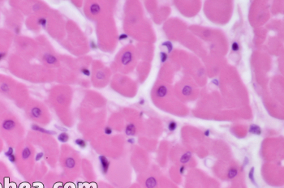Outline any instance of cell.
<instances>
[{"instance_id":"cell-34","label":"cell","mask_w":284,"mask_h":188,"mask_svg":"<svg viewBox=\"0 0 284 188\" xmlns=\"http://www.w3.org/2000/svg\"><path fill=\"white\" fill-rule=\"evenodd\" d=\"M144 103H145V100L141 99V101H140V104H141V105H144Z\"/></svg>"},{"instance_id":"cell-12","label":"cell","mask_w":284,"mask_h":188,"mask_svg":"<svg viewBox=\"0 0 284 188\" xmlns=\"http://www.w3.org/2000/svg\"><path fill=\"white\" fill-rule=\"evenodd\" d=\"M191 158H192V153H191L190 152H187L181 157L180 162L181 163H187V162L190 161Z\"/></svg>"},{"instance_id":"cell-24","label":"cell","mask_w":284,"mask_h":188,"mask_svg":"<svg viewBox=\"0 0 284 188\" xmlns=\"http://www.w3.org/2000/svg\"><path fill=\"white\" fill-rule=\"evenodd\" d=\"M231 48H232V50H233V51H238L239 50V44L236 42V41H235V42L232 43Z\"/></svg>"},{"instance_id":"cell-23","label":"cell","mask_w":284,"mask_h":188,"mask_svg":"<svg viewBox=\"0 0 284 188\" xmlns=\"http://www.w3.org/2000/svg\"><path fill=\"white\" fill-rule=\"evenodd\" d=\"M81 73L83 74V75H85V76H89L90 75V71L88 70V68H85V67H83V68H81Z\"/></svg>"},{"instance_id":"cell-20","label":"cell","mask_w":284,"mask_h":188,"mask_svg":"<svg viewBox=\"0 0 284 188\" xmlns=\"http://www.w3.org/2000/svg\"><path fill=\"white\" fill-rule=\"evenodd\" d=\"M176 128H177V123H176L175 122L171 121V122H169V124H168V129H169V131H174Z\"/></svg>"},{"instance_id":"cell-10","label":"cell","mask_w":284,"mask_h":188,"mask_svg":"<svg viewBox=\"0 0 284 188\" xmlns=\"http://www.w3.org/2000/svg\"><path fill=\"white\" fill-rule=\"evenodd\" d=\"M145 185L148 188H153L157 185V181H156V179L153 177H150L146 181Z\"/></svg>"},{"instance_id":"cell-32","label":"cell","mask_w":284,"mask_h":188,"mask_svg":"<svg viewBox=\"0 0 284 188\" xmlns=\"http://www.w3.org/2000/svg\"><path fill=\"white\" fill-rule=\"evenodd\" d=\"M248 159L247 158V157H245V159H244V165H243V167H244L246 165H248Z\"/></svg>"},{"instance_id":"cell-19","label":"cell","mask_w":284,"mask_h":188,"mask_svg":"<svg viewBox=\"0 0 284 188\" xmlns=\"http://www.w3.org/2000/svg\"><path fill=\"white\" fill-rule=\"evenodd\" d=\"M162 45L166 46V47L167 48L168 53H171L172 50H173V45H172V43L171 42V41H165V42L162 43Z\"/></svg>"},{"instance_id":"cell-13","label":"cell","mask_w":284,"mask_h":188,"mask_svg":"<svg viewBox=\"0 0 284 188\" xmlns=\"http://www.w3.org/2000/svg\"><path fill=\"white\" fill-rule=\"evenodd\" d=\"M44 59H45L46 62L49 64H53L56 62V59H55L53 55H51L50 54H46L45 56H44Z\"/></svg>"},{"instance_id":"cell-25","label":"cell","mask_w":284,"mask_h":188,"mask_svg":"<svg viewBox=\"0 0 284 188\" xmlns=\"http://www.w3.org/2000/svg\"><path fill=\"white\" fill-rule=\"evenodd\" d=\"M160 58H161L162 62H166L167 59V54L165 52H161V54H160Z\"/></svg>"},{"instance_id":"cell-35","label":"cell","mask_w":284,"mask_h":188,"mask_svg":"<svg viewBox=\"0 0 284 188\" xmlns=\"http://www.w3.org/2000/svg\"><path fill=\"white\" fill-rule=\"evenodd\" d=\"M213 83H215L216 85H218V81L217 80H213Z\"/></svg>"},{"instance_id":"cell-5","label":"cell","mask_w":284,"mask_h":188,"mask_svg":"<svg viewBox=\"0 0 284 188\" xmlns=\"http://www.w3.org/2000/svg\"><path fill=\"white\" fill-rule=\"evenodd\" d=\"M31 128H32V131L41 132V133H45V134H48V135H54V134H55V132L49 131V130H46L45 128H42V127L38 126L37 124H32L31 126Z\"/></svg>"},{"instance_id":"cell-4","label":"cell","mask_w":284,"mask_h":188,"mask_svg":"<svg viewBox=\"0 0 284 188\" xmlns=\"http://www.w3.org/2000/svg\"><path fill=\"white\" fill-rule=\"evenodd\" d=\"M32 155V150L31 148L29 147H28V146H25L22 148L21 152H20V157H21V159L23 161H26L30 157H31Z\"/></svg>"},{"instance_id":"cell-26","label":"cell","mask_w":284,"mask_h":188,"mask_svg":"<svg viewBox=\"0 0 284 188\" xmlns=\"http://www.w3.org/2000/svg\"><path fill=\"white\" fill-rule=\"evenodd\" d=\"M43 157V152H38V154L36 155V157H35V160H36L37 161H40L41 159H42Z\"/></svg>"},{"instance_id":"cell-18","label":"cell","mask_w":284,"mask_h":188,"mask_svg":"<svg viewBox=\"0 0 284 188\" xmlns=\"http://www.w3.org/2000/svg\"><path fill=\"white\" fill-rule=\"evenodd\" d=\"M248 178H249V179L251 180V182H252L253 184L257 185L256 184V181H255V178H254V168H251L249 173H248Z\"/></svg>"},{"instance_id":"cell-30","label":"cell","mask_w":284,"mask_h":188,"mask_svg":"<svg viewBox=\"0 0 284 188\" xmlns=\"http://www.w3.org/2000/svg\"><path fill=\"white\" fill-rule=\"evenodd\" d=\"M127 142L128 143H135V140H134V139H132V138H130V139H128V140H127Z\"/></svg>"},{"instance_id":"cell-31","label":"cell","mask_w":284,"mask_h":188,"mask_svg":"<svg viewBox=\"0 0 284 188\" xmlns=\"http://www.w3.org/2000/svg\"><path fill=\"white\" fill-rule=\"evenodd\" d=\"M184 169H185V167H184V166L180 167V173H183V172H184Z\"/></svg>"},{"instance_id":"cell-7","label":"cell","mask_w":284,"mask_h":188,"mask_svg":"<svg viewBox=\"0 0 284 188\" xmlns=\"http://www.w3.org/2000/svg\"><path fill=\"white\" fill-rule=\"evenodd\" d=\"M167 93V89L164 85H161L157 89V96L158 97H164Z\"/></svg>"},{"instance_id":"cell-9","label":"cell","mask_w":284,"mask_h":188,"mask_svg":"<svg viewBox=\"0 0 284 188\" xmlns=\"http://www.w3.org/2000/svg\"><path fill=\"white\" fill-rule=\"evenodd\" d=\"M249 132L252 134H254V135H259L261 134V129L260 128V127L257 126V125H251L250 127H249Z\"/></svg>"},{"instance_id":"cell-3","label":"cell","mask_w":284,"mask_h":188,"mask_svg":"<svg viewBox=\"0 0 284 188\" xmlns=\"http://www.w3.org/2000/svg\"><path fill=\"white\" fill-rule=\"evenodd\" d=\"M29 114L32 119H38L42 115V110L39 106H33L29 110Z\"/></svg>"},{"instance_id":"cell-22","label":"cell","mask_w":284,"mask_h":188,"mask_svg":"<svg viewBox=\"0 0 284 188\" xmlns=\"http://www.w3.org/2000/svg\"><path fill=\"white\" fill-rule=\"evenodd\" d=\"M38 25H40V26L45 28L46 26V20L45 18H40V19H38Z\"/></svg>"},{"instance_id":"cell-8","label":"cell","mask_w":284,"mask_h":188,"mask_svg":"<svg viewBox=\"0 0 284 188\" xmlns=\"http://www.w3.org/2000/svg\"><path fill=\"white\" fill-rule=\"evenodd\" d=\"M58 140L63 143H67L69 140V135L66 133V132H62L58 135Z\"/></svg>"},{"instance_id":"cell-29","label":"cell","mask_w":284,"mask_h":188,"mask_svg":"<svg viewBox=\"0 0 284 188\" xmlns=\"http://www.w3.org/2000/svg\"><path fill=\"white\" fill-rule=\"evenodd\" d=\"M90 47L92 49H97V44L95 43V41H90Z\"/></svg>"},{"instance_id":"cell-15","label":"cell","mask_w":284,"mask_h":188,"mask_svg":"<svg viewBox=\"0 0 284 188\" xmlns=\"http://www.w3.org/2000/svg\"><path fill=\"white\" fill-rule=\"evenodd\" d=\"M237 173H238L237 169L236 168H233V167H232V168H230L229 169V171H228V174H227L228 178H230V179H231V178H234L237 175Z\"/></svg>"},{"instance_id":"cell-11","label":"cell","mask_w":284,"mask_h":188,"mask_svg":"<svg viewBox=\"0 0 284 188\" xmlns=\"http://www.w3.org/2000/svg\"><path fill=\"white\" fill-rule=\"evenodd\" d=\"M135 131H136V127H135V125L134 124H128L126 127V134L127 135H133L135 134Z\"/></svg>"},{"instance_id":"cell-14","label":"cell","mask_w":284,"mask_h":188,"mask_svg":"<svg viewBox=\"0 0 284 188\" xmlns=\"http://www.w3.org/2000/svg\"><path fill=\"white\" fill-rule=\"evenodd\" d=\"M75 143L80 148H85L86 147V145H87L86 141L85 140H83V139H80V138L75 140Z\"/></svg>"},{"instance_id":"cell-16","label":"cell","mask_w":284,"mask_h":188,"mask_svg":"<svg viewBox=\"0 0 284 188\" xmlns=\"http://www.w3.org/2000/svg\"><path fill=\"white\" fill-rule=\"evenodd\" d=\"M90 11H91L92 14L96 15V14H97L100 11V6L97 3L93 4V5L91 6V8H90Z\"/></svg>"},{"instance_id":"cell-27","label":"cell","mask_w":284,"mask_h":188,"mask_svg":"<svg viewBox=\"0 0 284 188\" xmlns=\"http://www.w3.org/2000/svg\"><path fill=\"white\" fill-rule=\"evenodd\" d=\"M127 38H128V37H127V34H125V33H122V34H121V35H119V37H118V40H120V41H123V40H126V39H127Z\"/></svg>"},{"instance_id":"cell-6","label":"cell","mask_w":284,"mask_h":188,"mask_svg":"<svg viewBox=\"0 0 284 188\" xmlns=\"http://www.w3.org/2000/svg\"><path fill=\"white\" fill-rule=\"evenodd\" d=\"M132 59V54L131 52H125L123 54L122 58H121V61L123 65H127L128 64Z\"/></svg>"},{"instance_id":"cell-21","label":"cell","mask_w":284,"mask_h":188,"mask_svg":"<svg viewBox=\"0 0 284 188\" xmlns=\"http://www.w3.org/2000/svg\"><path fill=\"white\" fill-rule=\"evenodd\" d=\"M191 92H192V88L190 86H185L184 88L183 89V94L185 95V96H188V95H189Z\"/></svg>"},{"instance_id":"cell-1","label":"cell","mask_w":284,"mask_h":188,"mask_svg":"<svg viewBox=\"0 0 284 188\" xmlns=\"http://www.w3.org/2000/svg\"><path fill=\"white\" fill-rule=\"evenodd\" d=\"M16 127H17V122L15 120V118L11 117L4 118L1 122V129L2 131L5 132L11 133L13 131H15Z\"/></svg>"},{"instance_id":"cell-17","label":"cell","mask_w":284,"mask_h":188,"mask_svg":"<svg viewBox=\"0 0 284 188\" xmlns=\"http://www.w3.org/2000/svg\"><path fill=\"white\" fill-rule=\"evenodd\" d=\"M65 165H66V166L67 167V168H73V167L76 165V163H75L74 159L67 158L66 160V161H65Z\"/></svg>"},{"instance_id":"cell-28","label":"cell","mask_w":284,"mask_h":188,"mask_svg":"<svg viewBox=\"0 0 284 188\" xmlns=\"http://www.w3.org/2000/svg\"><path fill=\"white\" fill-rule=\"evenodd\" d=\"M104 131L106 135H110L111 133H112V129H111L110 127H106V128H105Z\"/></svg>"},{"instance_id":"cell-2","label":"cell","mask_w":284,"mask_h":188,"mask_svg":"<svg viewBox=\"0 0 284 188\" xmlns=\"http://www.w3.org/2000/svg\"><path fill=\"white\" fill-rule=\"evenodd\" d=\"M99 161H100V165H101V170L102 173L106 174L107 173L109 168H110V161L109 160L106 158L105 156H100L99 157Z\"/></svg>"},{"instance_id":"cell-33","label":"cell","mask_w":284,"mask_h":188,"mask_svg":"<svg viewBox=\"0 0 284 188\" xmlns=\"http://www.w3.org/2000/svg\"><path fill=\"white\" fill-rule=\"evenodd\" d=\"M204 134H205V135L208 137V136H209V134H210V132H209V130H206V131H205V133H204Z\"/></svg>"}]
</instances>
